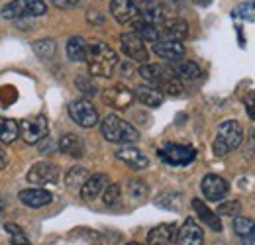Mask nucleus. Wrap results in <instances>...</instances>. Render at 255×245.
Here are the masks:
<instances>
[{"label": "nucleus", "mask_w": 255, "mask_h": 245, "mask_svg": "<svg viewBox=\"0 0 255 245\" xmlns=\"http://www.w3.org/2000/svg\"><path fill=\"white\" fill-rule=\"evenodd\" d=\"M116 159H120L122 163H126L129 169H135V171H143L149 167V157L139 151L137 147H131V145H126L122 149L116 151Z\"/></svg>", "instance_id": "obj_16"}, {"label": "nucleus", "mask_w": 255, "mask_h": 245, "mask_svg": "<svg viewBox=\"0 0 255 245\" xmlns=\"http://www.w3.org/2000/svg\"><path fill=\"white\" fill-rule=\"evenodd\" d=\"M192 208H194V212L198 214V218H200L208 228H212L214 232H222V222H220L218 214L212 212L200 198H194V200H192Z\"/></svg>", "instance_id": "obj_23"}, {"label": "nucleus", "mask_w": 255, "mask_h": 245, "mask_svg": "<svg viewBox=\"0 0 255 245\" xmlns=\"http://www.w3.org/2000/svg\"><path fill=\"white\" fill-rule=\"evenodd\" d=\"M254 228H255V222L252 220V218L236 216V220H234V232L238 234V238H240V240H242V238H246Z\"/></svg>", "instance_id": "obj_32"}, {"label": "nucleus", "mask_w": 255, "mask_h": 245, "mask_svg": "<svg viewBox=\"0 0 255 245\" xmlns=\"http://www.w3.org/2000/svg\"><path fill=\"white\" fill-rule=\"evenodd\" d=\"M6 163H8V155H6V151L0 147V171L6 167Z\"/></svg>", "instance_id": "obj_43"}, {"label": "nucleus", "mask_w": 255, "mask_h": 245, "mask_svg": "<svg viewBox=\"0 0 255 245\" xmlns=\"http://www.w3.org/2000/svg\"><path fill=\"white\" fill-rule=\"evenodd\" d=\"M77 87L85 92V94H89V96H91V94H96V85L89 77H79V79H77Z\"/></svg>", "instance_id": "obj_38"}, {"label": "nucleus", "mask_w": 255, "mask_h": 245, "mask_svg": "<svg viewBox=\"0 0 255 245\" xmlns=\"http://www.w3.org/2000/svg\"><path fill=\"white\" fill-rule=\"evenodd\" d=\"M157 204L167 208V210H177L181 204V194L179 192H165L157 198Z\"/></svg>", "instance_id": "obj_34"}, {"label": "nucleus", "mask_w": 255, "mask_h": 245, "mask_svg": "<svg viewBox=\"0 0 255 245\" xmlns=\"http://www.w3.org/2000/svg\"><path fill=\"white\" fill-rule=\"evenodd\" d=\"M163 33L167 35V39H175V41H183L189 35V24L185 20L179 18H167L163 24Z\"/></svg>", "instance_id": "obj_22"}, {"label": "nucleus", "mask_w": 255, "mask_h": 245, "mask_svg": "<svg viewBox=\"0 0 255 245\" xmlns=\"http://www.w3.org/2000/svg\"><path fill=\"white\" fill-rule=\"evenodd\" d=\"M242 242H244L246 245H255V228L246 236V238H242Z\"/></svg>", "instance_id": "obj_42"}, {"label": "nucleus", "mask_w": 255, "mask_h": 245, "mask_svg": "<svg viewBox=\"0 0 255 245\" xmlns=\"http://www.w3.org/2000/svg\"><path fill=\"white\" fill-rule=\"evenodd\" d=\"M33 51L41 57V59H49L53 53H55V43L51 39H41L33 45Z\"/></svg>", "instance_id": "obj_35"}, {"label": "nucleus", "mask_w": 255, "mask_h": 245, "mask_svg": "<svg viewBox=\"0 0 255 245\" xmlns=\"http://www.w3.org/2000/svg\"><path fill=\"white\" fill-rule=\"evenodd\" d=\"M139 75H141V79H145L147 83H151L159 89L161 85L173 75V69H167V67L155 65V63H143L139 69Z\"/></svg>", "instance_id": "obj_18"}, {"label": "nucleus", "mask_w": 255, "mask_h": 245, "mask_svg": "<svg viewBox=\"0 0 255 245\" xmlns=\"http://www.w3.org/2000/svg\"><path fill=\"white\" fill-rule=\"evenodd\" d=\"M234 16H236V18H242V20H246V22H255V0L240 4V6L234 10Z\"/></svg>", "instance_id": "obj_33"}, {"label": "nucleus", "mask_w": 255, "mask_h": 245, "mask_svg": "<svg viewBox=\"0 0 255 245\" xmlns=\"http://www.w3.org/2000/svg\"><path fill=\"white\" fill-rule=\"evenodd\" d=\"M100 131H102L104 139L110 143H124L126 145V143H135L139 139V131L131 123H128L126 120L118 118L116 114H110L102 120Z\"/></svg>", "instance_id": "obj_2"}, {"label": "nucleus", "mask_w": 255, "mask_h": 245, "mask_svg": "<svg viewBox=\"0 0 255 245\" xmlns=\"http://www.w3.org/2000/svg\"><path fill=\"white\" fill-rule=\"evenodd\" d=\"M59 179V169L53 163H35L28 171V183L37 184L39 188L45 184H55Z\"/></svg>", "instance_id": "obj_9"}, {"label": "nucleus", "mask_w": 255, "mask_h": 245, "mask_svg": "<svg viewBox=\"0 0 255 245\" xmlns=\"http://www.w3.org/2000/svg\"><path fill=\"white\" fill-rule=\"evenodd\" d=\"M55 8H61V10H71L75 6H79L83 0H49Z\"/></svg>", "instance_id": "obj_40"}, {"label": "nucleus", "mask_w": 255, "mask_h": 245, "mask_svg": "<svg viewBox=\"0 0 255 245\" xmlns=\"http://www.w3.org/2000/svg\"><path fill=\"white\" fill-rule=\"evenodd\" d=\"M102 100L116 110H126L133 102V92L126 89L124 85H116V87H110L102 92Z\"/></svg>", "instance_id": "obj_13"}, {"label": "nucleus", "mask_w": 255, "mask_h": 245, "mask_svg": "<svg viewBox=\"0 0 255 245\" xmlns=\"http://www.w3.org/2000/svg\"><path fill=\"white\" fill-rule=\"evenodd\" d=\"M18 127H20V137H22L26 143H30V145L39 143V141L47 135V129H49L45 116L28 118V120H24V122L20 123Z\"/></svg>", "instance_id": "obj_7"}, {"label": "nucleus", "mask_w": 255, "mask_h": 245, "mask_svg": "<svg viewBox=\"0 0 255 245\" xmlns=\"http://www.w3.org/2000/svg\"><path fill=\"white\" fill-rule=\"evenodd\" d=\"M126 245H141V244H135V242H131V244H126Z\"/></svg>", "instance_id": "obj_47"}, {"label": "nucleus", "mask_w": 255, "mask_h": 245, "mask_svg": "<svg viewBox=\"0 0 255 245\" xmlns=\"http://www.w3.org/2000/svg\"><path fill=\"white\" fill-rule=\"evenodd\" d=\"M137 10H139V20H143L147 24H153L157 28L167 20L165 6L161 4L159 0H141L137 4Z\"/></svg>", "instance_id": "obj_12"}, {"label": "nucleus", "mask_w": 255, "mask_h": 245, "mask_svg": "<svg viewBox=\"0 0 255 245\" xmlns=\"http://www.w3.org/2000/svg\"><path fill=\"white\" fill-rule=\"evenodd\" d=\"M149 245H177V228L175 224H161L153 228L147 236Z\"/></svg>", "instance_id": "obj_19"}, {"label": "nucleus", "mask_w": 255, "mask_h": 245, "mask_svg": "<svg viewBox=\"0 0 255 245\" xmlns=\"http://www.w3.org/2000/svg\"><path fill=\"white\" fill-rule=\"evenodd\" d=\"M244 139V127L240 125V122L236 120H226L218 125V131H216V139L212 143V149L218 157H224L230 151L238 149L240 143Z\"/></svg>", "instance_id": "obj_3"}, {"label": "nucleus", "mask_w": 255, "mask_h": 245, "mask_svg": "<svg viewBox=\"0 0 255 245\" xmlns=\"http://www.w3.org/2000/svg\"><path fill=\"white\" fill-rule=\"evenodd\" d=\"M153 51L155 55H159L165 61H181L185 57V45L183 41H175V39H159L153 43Z\"/></svg>", "instance_id": "obj_14"}, {"label": "nucleus", "mask_w": 255, "mask_h": 245, "mask_svg": "<svg viewBox=\"0 0 255 245\" xmlns=\"http://www.w3.org/2000/svg\"><path fill=\"white\" fill-rule=\"evenodd\" d=\"M91 175H89V171L85 169V167H71V171L67 173V177H65V183L69 188H79L81 190V186L85 184V181L89 179Z\"/></svg>", "instance_id": "obj_29"}, {"label": "nucleus", "mask_w": 255, "mask_h": 245, "mask_svg": "<svg viewBox=\"0 0 255 245\" xmlns=\"http://www.w3.org/2000/svg\"><path fill=\"white\" fill-rule=\"evenodd\" d=\"M110 184L108 181V177L106 175H102V173H96V175H91L85 184L81 186V196L85 198V200H95L98 194H102L104 192V188Z\"/></svg>", "instance_id": "obj_20"}, {"label": "nucleus", "mask_w": 255, "mask_h": 245, "mask_svg": "<svg viewBox=\"0 0 255 245\" xmlns=\"http://www.w3.org/2000/svg\"><path fill=\"white\" fill-rule=\"evenodd\" d=\"M69 116H71L73 122L77 125H81V127H93V125L98 123V112L87 98L73 100L69 104Z\"/></svg>", "instance_id": "obj_6"}, {"label": "nucleus", "mask_w": 255, "mask_h": 245, "mask_svg": "<svg viewBox=\"0 0 255 245\" xmlns=\"http://www.w3.org/2000/svg\"><path fill=\"white\" fill-rule=\"evenodd\" d=\"M18 135H20L18 123L0 116V143H12Z\"/></svg>", "instance_id": "obj_28"}, {"label": "nucleus", "mask_w": 255, "mask_h": 245, "mask_svg": "<svg viewBox=\"0 0 255 245\" xmlns=\"http://www.w3.org/2000/svg\"><path fill=\"white\" fill-rule=\"evenodd\" d=\"M194 2H196V4H202V6H206V4H210L212 0H194Z\"/></svg>", "instance_id": "obj_45"}, {"label": "nucleus", "mask_w": 255, "mask_h": 245, "mask_svg": "<svg viewBox=\"0 0 255 245\" xmlns=\"http://www.w3.org/2000/svg\"><path fill=\"white\" fill-rule=\"evenodd\" d=\"M246 110H248L250 118L255 122V92H250V94L246 96Z\"/></svg>", "instance_id": "obj_41"}, {"label": "nucleus", "mask_w": 255, "mask_h": 245, "mask_svg": "<svg viewBox=\"0 0 255 245\" xmlns=\"http://www.w3.org/2000/svg\"><path fill=\"white\" fill-rule=\"evenodd\" d=\"M18 198L22 204H26L30 208H43L53 202V194L45 188H26L18 194Z\"/></svg>", "instance_id": "obj_17"}, {"label": "nucleus", "mask_w": 255, "mask_h": 245, "mask_svg": "<svg viewBox=\"0 0 255 245\" xmlns=\"http://www.w3.org/2000/svg\"><path fill=\"white\" fill-rule=\"evenodd\" d=\"M118 198H120V186L114 183H110L106 188H104V192H102V200H104V204H106V206H114V204L118 202Z\"/></svg>", "instance_id": "obj_37"}, {"label": "nucleus", "mask_w": 255, "mask_h": 245, "mask_svg": "<svg viewBox=\"0 0 255 245\" xmlns=\"http://www.w3.org/2000/svg\"><path fill=\"white\" fill-rule=\"evenodd\" d=\"M159 159L165 165L171 167H187L189 163H192L196 159V149L192 145H181V143H167L165 147H161Z\"/></svg>", "instance_id": "obj_5"}, {"label": "nucleus", "mask_w": 255, "mask_h": 245, "mask_svg": "<svg viewBox=\"0 0 255 245\" xmlns=\"http://www.w3.org/2000/svg\"><path fill=\"white\" fill-rule=\"evenodd\" d=\"M204 244V234L200 230V226L189 218L185 220V224L181 226V230H177V245H202Z\"/></svg>", "instance_id": "obj_15"}, {"label": "nucleus", "mask_w": 255, "mask_h": 245, "mask_svg": "<svg viewBox=\"0 0 255 245\" xmlns=\"http://www.w3.org/2000/svg\"><path fill=\"white\" fill-rule=\"evenodd\" d=\"M128 192H129V196H131V198L141 200V198H145V196H147V184L143 183V181L133 179V181H129V183H128Z\"/></svg>", "instance_id": "obj_36"}, {"label": "nucleus", "mask_w": 255, "mask_h": 245, "mask_svg": "<svg viewBox=\"0 0 255 245\" xmlns=\"http://www.w3.org/2000/svg\"><path fill=\"white\" fill-rule=\"evenodd\" d=\"M4 230H6V234H8L10 244L12 245H30L26 234H24V230H22L20 226H16V224H6Z\"/></svg>", "instance_id": "obj_31"}, {"label": "nucleus", "mask_w": 255, "mask_h": 245, "mask_svg": "<svg viewBox=\"0 0 255 245\" xmlns=\"http://www.w3.org/2000/svg\"><path fill=\"white\" fill-rule=\"evenodd\" d=\"M110 14L120 24H133L135 20H139L137 2H133V0H112L110 2Z\"/></svg>", "instance_id": "obj_11"}, {"label": "nucleus", "mask_w": 255, "mask_h": 245, "mask_svg": "<svg viewBox=\"0 0 255 245\" xmlns=\"http://www.w3.org/2000/svg\"><path fill=\"white\" fill-rule=\"evenodd\" d=\"M59 149H61L65 155L75 157V159H81V157L85 155V151H87L83 139H81L79 135H75V133H65L63 137L59 139Z\"/></svg>", "instance_id": "obj_24"}, {"label": "nucleus", "mask_w": 255, "mask_h": 245, "mask_svg": "<svg viewBox=\"0 0 255 245\" xmlns=\"http://www.w3.org/2000/svg\"><path fill=\"white\" fill-rule=\"evenodd\" d=\"M254 149H255V147H254Z\"/></svg>", "instance_id": "obj_48"}, {"label": "nucleus", "mask_w": 255, "mask_h": 245, "mask_svg": "<svg viewBox=\"0 0 255 245\" xmlns=\"http://www.w3.org/2000/svg\"><path fill=\"white\" fill-rule=\"evenodd\" d=\"M87 65H89V71L91 75L95 77H112L116 65H118V55L116 51L106 45L104 41H93L89 45V55H87Z\"/></svg>", "instance_id": "obj_1"}, {"label": "nucleus", "mask_w": 255, "mask_h": 245, "mask_svg": "<svg viewBox=\"0 0 255 245\" xmlns=\"http://www.w3.org/2000/svg\"><path fill=\"white\" fill-rule=\"evenodd\" d=\"M173 73L181 79V81H194V79H198L200 77V67L196 65V63L192 61H181L175 65V69H173Z\"/></svg>", "instance_id": "obj_26"}, {"label": "nucleus", "mask_w": 255, "mask_h": 245, "mask_svg": "<svg viewBox=\"0 0 255 245\" xmlns=\"http://www.w3.org/2000/svg\"><path fill=\"white\" fill-rule=\"evenodd\" d=\"M47 12V4L43 0H12L2 8L4 20H20V18H35Z\"/></svg>", "instance_id": "obj_4"}, {"label": "nucleus", "mask_w": 255, "mask_h": 245, "mask_svg": "<svg viewBox=\"0 0 255 245\" xmlns=\"http://www.w3.org/2000/svg\"><path fill=\"white\" fill-rule=\"evenodd\" d=\"M87 55H89V43H87L83 37L75 35V37H71V39L67 41V57H69L71 61L83 63V61H87Z\"/></svg>", "instance_id": "obj_25"}, {"label": "nucleus", "mask_w": 255, "mask_h": 245, "mask_svg": "<svg viewBox=\"0 0 255 245\" xmlns=\"http://www.w3.org/2000/svg\"><path fill=\"white\" fill-rule=\"evenodd\" d=\"M159 91L163 92V94H169V96H179V94H183L185 87H183V81L173 73V75L161 85Z\"/></svg>", "instance_id": "obj_30"}, {"label": "nucleus", "mask_w": 255, "mask_h": 245, "mask_svg": "<svg viewBox=\"0 0 255 245\" xmlns=\"http://www.w3.org/2000/svg\"><path fill=\"white\" fill-rule=\"evenodd\" d=\"M120 41H122V51L126 53V57H129L131 61L147 63V59H149V53H147L145 41H143V39H141V37H139L135 31L122 33Z\"/></svg>", "instance_id": "obj_8"}, {"label": "nucleus", "mask_w": 255, "mask_h": 245, "mask_svg": "<svg viewBox=\"0 0 255 245\" xmlns=\"http://www.w3.org/2000/svg\"><path fill=\"white\" fill-rule=\"evenodd\" d=\"M2 210H4V202L0 200V216H2Z\"/></svg>", "instance_id": "obj_46"}, {"label": "nucleus", "mask_w": 255, "mask_h": 245, "mask_svg": "<svg viewBox=\"0 0 255 245\" xmlns=\"http://www.w3.org/2000/svg\"><path fill=\"white\" fill-rule=\"evenodd\" d=\"M89 20H91V22H95V16H91V14H89ZM96 20H98V24H100V22H104V16H96Z\"/></svg>", "instance_id": "obj_44"}, {"label": "nucleus", "mask_w": 255, "mask_h": 245, "mask_svg": "<svg viewBox=\"0 0 255 245\" xmlns=\"http://www.w3.org/2000/svg\"><path fill=\"white\" fill-rule=\"evenodd\" d=\"M200 188H202V194L206 200L210 202H220L224 196L228 194L230 190V184L226 183V179L218 177V175H206L200 183Z\"/></svg>", "instance_id": "obj_10"}, {"label": "nucleus", "mask_w": 255, "mask_h": 245, "mask_svg": "<svg viewBox=\"0 0 255 245\" xmlns=\"http://www.w3.org/2000/svg\"><path fill=\"white\" fill-rule=\"evenodd\" d=\"M133 98H137L139 104H143V106H147V108H157V106L163 104L165 94H163L159 89H155V87H145V85H141V87L135 89Z\"/></svg>", "instance_id": "obj_21"}, {"label": "nucleus", "mask_w": 255, "mask_h": 245, "mask_svg": "<svg viewBox=\"0 0 255 245\" xmlns=\"http://www.w3.org/2000/svg\"><path fill=\"white\" fill-rule=\"evenodd\" d=\"M133 28H135V33H137L143 41H151V43L159 41L161 31L157 26L147 24V22H143V20H135V22H133Z\"/></svg>", "instance_id": "obj_27"}, {"label": "nucleus", "mask_w": 255, "mask_h": 245, "mask_svg": "<svg viewBox=\"0 0 255 245\" xmlns=\"http://www.w3.org/2000/svg\"><path fill=\"white\" fill-rule=\"evenodd\" d=\"M218 214H224V216H234V214H240V202H224L220 204V208H218Z\"/></svg>", "instance_id": "obj_39"}]
</instances>
